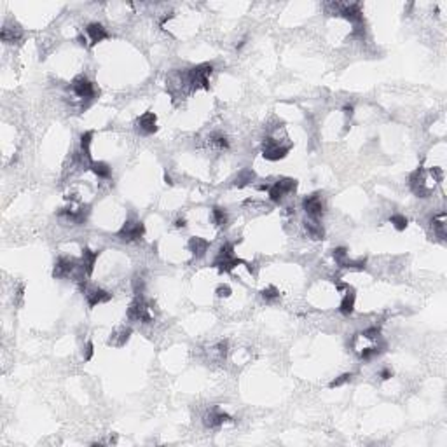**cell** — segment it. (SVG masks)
<instances>
[{"label": "cell", "instance_id": "obj_1", "mask_svg": "<svg viewBox=\"0 0 447 447\" xmlns=\"http://www.w3.org/2000/svg\"><path fill=\"white\" fill-rule=\"evenodd\" d=\"M240 264H245V261H241L240 257L234 255V246L231 243H224L220 246L215 262H213V266H215L220 273H231V271Z\"/></svg>", "mask_w": 447, "mask_h": 447}, {"label": "cell", "instance_id": "obj_2", "mask_svg": "<svg viewBox=\"0 0 447 447\" xmlns=\"http://www.w3.org/2000/svg\"><path fill=\"white\" fill-rule=\"evenodd\" d=\"M211 72H213V66L210 63L194 66V68H191L189 72H187V84H191L194 89H198V87L208 89V87H210Z\"/></svg>", "mask_w": 447, "mask_h": 447}, {"label": "cell", "instance_id": "obj_3", "mask_svg": "<svg viewBox=\"0 0 447 447\" xmlns=\"http://www.w3.org/2000/svg\"><path fill=\"white\" fill-rule=\"evenodd\" d=\"M295 189H297V180H294V178H279V180L267 187V194H269V199L273 203H279Z\"/></svg>", "mask_w": 447, "mask_h": 447}, {"label": "cell", "instance_id": "obj_4", "mask_svg": "<svg viewBox=\"0 0 447 447\" xmlns=\"http://www.w3.org/2000/svg\"><path fill=\"white\" fill-rule=\"evenodd\" d=\"M150 309L152 308L144 297H136L128 308V318L131 321H140V323H150V321H154V315Z\"/></svg>", "mask_w": 447, "mask_h": 447}, {"label": "cell", "instance_id": "obj_5", "mask_svg": "<svg viewBox=\"0 0 447 447\" xmlns=\"http://www.w3.org/2000/svg\"><path fill=\"white\" fill-rule=\"evenodd\" d=\"M261 149H262V156H264L267 161H279L288 154L290 145H283L279 140L273 138V136H267V138L262 140Z\"/></svg>", "mask_w": 447, "mask_h": 447}, {"label": "cell", "instance_id": "obj_6", "mask_svg": "<svg viewBox=\"0 0 447 447\" xmlns=\"http://www.w3.org/2000/svg\"><path fill=\"white\" fill-rule=\"evenodd\" d=\"M144 234H145V227H144V224H142L140 220H126L123 227L119 229L117 238H119V240H123V241L131 243V241L142 240Z\"/></svg>", "mask_w": 447, "mask_h": 447}, {"label": "cell", "instance_id": "obj_7", "mask_svg": "<svg viewBox=\"0 0 447 447\" xmlns=\"http://www.w3.org/2000/svg\"><path fill=\"white\" fill-rule=\"evenodd\" d=\"M81 290H82V294H84V297L87 300V306L89 308H95V306H98V304H105L112 297L107 290H103V288H100V287H89L87 283L81 288Z\"/></svg>", "mask_w": 447, "mask_h": 447}, {"label": "cell", "instance_id": "obj_8", "mask_svg": "<svg viewBox=\"0 0 447 447\" xmlns=\"http://www.w3.org/2000/svg\"><path fill=\"white\" fill-rule=\"evenodd\" d=\"M302 208L309 219H320V217L323 215L325 204H323L321 196L318 194V192H315V194L306 196V198L302 199Z\"/></svg>", "mask_w": 447, "mask_h": 447}, {"label": "cell", "instance_id": "obj_9", "mask_svg": "<svg viewBox=\"0 0 447 447\" xmlns=\"http://www.w3.org/2000/svg\"><path fill=\"white\" fill-rule=\"evenodd\" d=\"M72 91L82 100H93L95 95H96L95 84L87 77H84V75H79V77L74 79V81H72Z\"/></svg>", "mask_w": 447, "mask_h": 447}, {"label": "cell", "instance_id": "obj_10", "mask_svg": "<svg viewBox=\"0 0 447 447\" xmlns=\"http://www.w3.org/2000/svg\"><path fill=\"white\" fill-rule=\"evenodd\" d=\"M79 267V262L75 261L72 257H60L54 264V269H53V276L54 278H66V276H72V274L77 271Z\"/></svg>", "mask_w": 447, "mask_h": 447}, {"label": "cell", "instance_id": "obj_11", "mask_svg": "<svg viewBox=\"0 0 447 447\" xmlns=\"http://www.w3.org/2000/svg\"><path fill=\"white\" fill-rule=\"evenodd\" d=\"M339 16H342L344 19H348L349 23H353V27H357V25H363V11H362L360 4H349V6H342Z\"/></svg>", "mask_w": 447, "mask_h": 447}, {"label": "cell", "instance_id": "obj_12", "mask_svg": "<svg viewBox=\"0 0 447 447\" xmlns=\"http://www.w3.org/2000/svg\"><path fill=\"white\" fill-rule=\"evenodd\" d=\"M86 35H87V39H89L91 45H96V44L102 42V40L108 39L107 28L103 27V25H100V23H89V25H87V27H86Z\"/></svg>", "mask_w": 447, "mask_h": 447}, {"label": "cell", "instance_id": "obj_13", "mask_svg": "<svg viewBox=\"0 0 447 447\" xmlns=\"http://www.w3.org/2000/svg\"><path fill=\"white\" fill-rule=\"evenodd\" d=\"M138 129L144 135H152V133L157 131V115L154 112H145L144 115H140L138 121Z\"/></svg>", "mask_w": 447, "mask_h": 447}, {"label": "cell", "instance_id": "obj_14", "mask_svg": "<svg viewBox=\"0 0 447 447\" xmlns=\"http://www.w3.org/2000/svg\"><path fill=\"white\" fill-rule=\"evenodd\" d=\"M98 255L100 252H95V250H89V248H84L82 250V257H81V269L86 273V276L89 278L95 271V266H96V261H98Z\"/></svg>", "mask_w": 447, "mask_h": 447}, {"label": "cell", "instance_id": "obj_15", "mask_svg": "<svg viewBox=\"0 0 447 447\" xmlns=\"http://www.w3.org/2000/svg\"><path fill=\"white\" fill-rule=\"evenodd\" d=\"M227 421H231V416L220 411H210L204 416V426H206V428H220V426L227 423Z\"/></svg>", "mask_w": 447, "mask_h": 447}, {"label": "cell", "instance_id": "obj_16", "mask_svg": "<svg viewBox=\"0 0 447 447\" xmlns=\"http://www.w3.org/2000/svg\"><path fill=\"white\" fill-rule=\"evenodd\" d=\"M304 229H306L308 236L311 240H323L325 236V231H323V225H321L320 219H308L304 220Z\"/></svg>", "mask_w": 447, "mask_h": 447}, {"label": "cell", "instance_id": "obj_17", "mask_svg": "<svg viewBox=\"0 0 447 447\" xmlns=\"http://www.w3.org/2000/svg\"><path fill=\"white\" fill-rule=\"evenodd\" d=\"M208 248H210V243H208V240H204V238L194 236L189 240V250L196 258H201L206 255Z\"/></svg>", "mask_w": 447, "mask_h": 447}, {"label": "cell", "instance_id": "obj_18", "mask_svg": "<svg viewBox=\"0 0 447 447\" xmlns=\"http://www.w3.org/2000/svg\"><path fill=\"white\" fill-rule=\"evenodd\" d=\"M21 28L18 27H9V25H6V27L2 28V32H0V39H2V42L6 44H14L18 42V40H21Z\"/></svg>", "mask_w": 447, "mask_h": 447}, {"label": "cell", "instance_id": "obj_19", "mask_svg": "<svg viewBox=\"0 0 447 447\" xmlns=\"http://www.w3.org/2000/svg\"><path fill=\"white\" fill-rule=\"evenodd\" d=\"M355 300H357V297H355V292L349 288V290L344 292V295H342L341 299V304H339V311L341 315L344 316H349L351 313L355 311Z\"/></svg>", "mask_w": 447, "mask_h": 447}, {"label": "cell", "instance_id": "obj_20", "mask_svg": "<svg viewBox=\"0 0 447 447\" xmlns=\"http://www.w3.org/2000/svg\"><path fill=\"white\" fill-rule=\"evenodd\" d=\"M432 229L438 240H442V241L445 240V213L444 211L438 213V215H435L432 219Z\"/></svg>", "mask_w": 447, "mask_h": 447}, {"label": "cell", "instance_id": "obj_21", "mask_svg": "<svg viewBox=\"0 0 447 447\" xmlns=\"http://www.w3.org/2000/svg\"><path fill=\"white\" fill-rule=\"evenodd\" d=\"M89 170L93 171L98 178H103V180L110 178V173H112L110 166H108L107 162H103V161H93V162H91V166H89Z\"/></svg>", "mask_w": 447, "mask_h": 447}, {"label": "cell", "instance_id": "obj_22", "mask_svg": "<svg viewBox=\"0 0 447 447\" xmlns=\"http://www.w3.org/2000/svg\"><path fill=\"white\" fill-rule=\"evenodd\" d=\"M129 336H131V328H126V327L119 328L117 332L112 334V337H110V344L117 346V348H123V346L129 341Z\"/></svg>", "mask_w": 447, "mask_h": 447}, {"label": "cell", "instance_id": "obj_23", "mask_svg": "<svg viewBox=\"0 0 447 447\" xmlns=\"http://www.w3.org/2000/svg\"><path fill=\"white\" fill-rule=\"evenodd\" d=\"M253 180H255V173H253V170H241L240 173H238V177L234 178V185L240 187V189H243V187L250 185Z\"/></svg>", "mask_w": 447, "mask_h": 447}, {"label": "cell", "instance_id": "obj_24", "mask_svg": "<svg viewBox=\"0 0 447 447\" xmlns=\"http://www.w3.org/2000/svg\"><path fill=\"white\" fill-rule=\"evenodd\" d=\"M211 219L219 227H225V225H227V213H225L224 208H220V206H215L211 210Z\"/></svg>", "mask_w": 447, "mask_h": 447}, {"label": "cell", "instance_id": "obj_25", "mask_svg": "<svg viewBox=\"0 0 447 447\" xmlns=\"http://www.w3.org/2000/svg\"><path fill=\"white\" fill-rule=\"evenodd\" d=\"M390 222L396 229V231H405V229H407V225H409V220L405 219L404 215H391Z\"/></svg>", "mask_w": 447, "mask_h": 447}, {"label": "cell", "instance_id": "obj_26", "mask_svg": "<svg viewBox=\"0 0 447 447\" xmlns=\"http://www.w3.org/2000/svg\"><path fill=\"white\" fill-rule=\"evenodd\" d=\"M262 294V299L264 300H269V302H273V300H276L278 297H279V290L276 287H273V285H269V287H266L264 290L261 292Z\"/></svg>", "mask_w": 447, "mask_h": 447}, {"label": "cell", "instance_id": "obj_27", "mask_svg": "<svg viewBox=\"0 0 447 447\" xmlns=\"http://www.w3.org/2000/svg\"><path fill=\"white\" fill-rule=\"evenodd\" d=\"M332 255H334V261L337 262V266H339V267H342V266H344V262H346V261H348V258H349V257H348V250H346V248H342V246H339V248H336V250H334V253H332Z\"/></svg>", "mask_w": 447, "mask_h": 447}, {"label": "cell", "instance_id": "obj_28", "mask_svg": "<svg viewBox=\"0 0 447 447\" xmlns=\"http://www.w3.org/2000/svg\"><path fill=\"white\" fill-rule=\"evenodd\" d=\"M210 142H211V145H215V147L219 149V150H224V149H227V147H229L227 138H225L224 135H219V133H215V135H211Z\"/></svg>", "mask_w": 447, "mask_h": 447}, {"label": "cell", "instance_id": "obj_29", "mask_svg": "<svg viewBox=\"0 0 447 447\" xmlns=\"http://www.w3.org/2000/svg\"><path fill=\"white\" fill-rule=\"evenodd\" d=\"M360 336L365 337L367 341H378L379 337H381V330H379L378 327H369V328L363 330Z\"/></svg>", "mask_w": 447, "mask_h": 447}, {"label": "cell", "instance_id": "obj_30", "mask_svg": "<svg viewBox=\"0 0 447 447\" xmlns=\"http://www.w3.org/2000/svg\"><path fill=\"white\" fill-rule=\"evenodd\" d=\"M349 379H351V374H342V375H339V378H337V379H334V381L330 383L328 386H330V388H339V386H342V384L348 383Z\"/></svg>", "mask_w": 447, "mask_h": 447}, {"label": "cell", "instance_id": "obj_31", "mask_svg": "<svg viewBox=\"0 0 447 447\" xmlns=\"http://www.w3.org/2000/svg\"><path fill=\"white\" fill-rule=\"evenodd\" d=\"M229 295H231V287H229V285H219V287H217V297L227 299Z\"/></svg>", "mask_w": 447, "mask_h": 447}, {"label": "cell", "instance_id": "obj_32", "mask_svg": "<svg viewBox=\"0 0 447 447\" xmlns=\"http://www.w3.org/2000/svg\"><path fill=\"white\" fill-rule=\"evenodd\" d=\"M93 353H95V346H93V342H87L86 344V355H84V360L87 362V360H91V358H93Z\"/></svg>", "mask_w": 447, "mask_h": 447}, {"label": "cell", "instance_id": "obj_33", "mask_svg": "<svg viewBox=\"0 0 447 447\" xmlns=\"http://www.w3.org/2000/svg\"><path fill=\"white\" fill-rule=\"evenodd\" d=\"M391 375H393V372H391L390 369H384V370H381V379H383V381H386V379H390Z\"/></svg>", "mask_w": 447, "mask_h": 447}, {"label": "cell", "instance_id": "obj_34", "mask_svg": "<svg viewBox=\"0 0 447 447\" xmlns=\"http://www.w3.org/2000/svg\"><path fill=\"white\" fill-rule=\"evenodd\" d=\"M344 115H346V117H349V119L353 117V107L351 105H346L344 107Z\"/></svg>", "mask_w": 447, "mask_h": 447}, {"label": "cell", "instance_id": "obj_35", "mask_svg": "<svg viewBox=\"0 0 447 447\" xmlns=\"http://www.w3.org/2000/svg\"><path fill=\"white\" fill-rule=\"evenodd\" d=\"M175 225H177L178 229H180V227H185V220H183V219H178V220H177V224H175Z\"/></svg>", "mask_w": 447, "mask_h": 447}, {"label": "cell", "instance_id": "obj_36", "mask_svg": "<svg viewBox=\"0 0 447 447\" xmlns=\"http://www.w3.org/2000/svg\"><path fill=\"white\" fill-rule=\"evenodd\" d=\"M164 180H166V183H170V185H171V183H173V182H171V178L168 177V175H166V177H164Z\"/></svg>", "mask_w": 447, "mask_h": 447}]
</instances>
